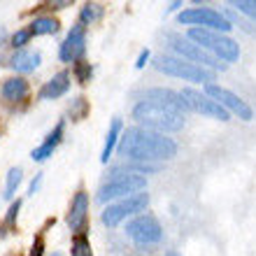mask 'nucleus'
<instances>
[{
  "instance_id": "nucleus-34",
  "label": "nucleus",
  "mask_w": 256,
  "mask_h": 256,
  "mask_svg": "<svg viewBox=\"0 0 256 256\" xmlns=\"http://www.w3.org/2000/svg\"><path fill=\"white\" fill-rule=\"evenodd\" d=\"M52 256H63V254H58V252H54V254H52Z\"/></svg>"
},
{
  "instance_id": "nucleus-28",
  "label": "nucleus",
  "mask_w": 256,
  "mask_h": 256,
  "mask_svg": "<svg viewBox=\"0 0 256 256\" xmlns=\"http://www.w3.org/2000/svg\"><path fill=\"white\" fill-rule=\"evenodd\" d=\"M19 210H21V200L12 202V208H10V212H7V216H5V224H14V219L19 216Z\"/></svg>"
},
{
  "instance_id": "nucleus-12",
  "label": "nucleus",
  "mask_w": 256,
  "mask_h": 256,
  "mask_svg": "<svg viewBox=\"0 0 256 256\" xmlns=\"http://www.w3.org/2000/svg\"><path fill=\"white\" fill-rule=\"evenodd\" d=\"M84 52H86V26L74 24V26L70 28L68 38L61 42L58 58H61L63 63H80Z\"/></svg>"
},
{
  "instance_id": "nucleus-24",
  "label": "nucleus",
  "mask_w": 256,
  "mask_h": 256,
  "mask_svg": "<svg viewBox=\"0 0 256 256\" xmlns=\"http://www.w3.org/2000/svg\"><path fill=\"white\" fill-rule=\"evenodd\" d=\"M91 74H94V68H91V63H86V61L74 63V77H77V82H80V84H86V82H91Z\"/></svg>"
},
{
  "instance_id": "nucleus-23",
  "label": "nucleus",
  "mask_w": 256,
  "mask_h": 256,
  "mask_svg": "<svg viewBox=\"0 0 256 256\" xmlns=\"http://www.w3.org/2000/svg\"><path fill=\"white\" fill-rule=\"evenodd\" d=\"M72 256H94L91 254V244H88V238L82 233L72 240Z\"/></svg>"
},
{
  "instance_id": "nucleus-13",
  "label": "nucleus",
  "mask_w": 256,
  "mask_h": 256,
  "mask_svg": "<svg viewBox=\"0 0 256 256\" xmlns=\"http://www.w3.org/2000/svg\"><path fill=\"white\" fill-rule=\"evenodd\" d=\"M142 100L156 102V105H163V108H170V110H175V112H180V114H184V116H186V112H189L184 98L177 94V91H172V88H163V86L147 88V91L142 94Z\"/></svg>"
},
{
  "instance_id": "nucleus-10",
  "label": "nucleus",
  "mask_w": 256,
  "mask_h": 256,
  "mask_svg": "<svg viewBox=\"0 0 256 256\" xmlns=\"http://www.w3.org/2000/svg\"><path fill=\"white\" fill-rule=\"evenodd\" d=\"M202 94L205 96H210L212 100H216L219 105H222L228 114H236V116H240L242 122H252L254 119V110L247 105V102L240 98L238 94H233L230 88H226V86H219V84H205V88H202Z\"/></svg>"
},
{
  "instance_id": "nucleus-5",
  "label": "nucleus",
  "mask_w": 256,
  "mask_h": 256,
  "mask_svg": "<svg viewBox=\"0 0 256 256\" xmlns=\"http://www.w3.org/2000/svg\"><path fill=\"white\" fill-rule=\"evenodd\" d=\"M154 68L168 77H177V80L191 82V84H212L216 77L208 68H200L196 63L184 61V58H177V56H158Z\"/></svg>"
},
{
  "instance_id": "nucleus-26",
  "label": "nucleus",
  "mask_w": 256,
  "mask_h": 256,
  "mask_svg": "<svg viewBox=\"0 0 256 256\" xmlns=\"http://www.w3.org/2000/svg\"><path fill=\"white\" fill-rule=\"evenodd\" d=\"M233 7H236L238 12L247 14L250 19L256 21V0H236V2H233Z\"/></svg>"
},
{
  "instance_id": "nucleus-9",
  "label": "nucleus",
  "mask_w": 256,
  "mask_h": 256,
  "mask_svg": "<svg viewBox=\"0 0 256 256\" xmlns=\"http://www.w3.org/2000/svg\"><path fill=\"white\" fill-rule=\"evenodd\" d=\"M126 236L138 247H152V244L161 242L163 228L154 214H138L126 224Z\"/></svg>"
},
{
  "instance_id": "nucleus-2",
  "label": "nucleus",
  "mask_w": 256,
  "mask_h": 256,
  "mask_svg": "<svg viewBox=\"0 0 256 256\" xmlns=\"http://www.w3.org/2000/svg\"><path fill=\"white\" fill-rule=\"evenodd\" d=\"M133 119L140 124V128H147V130H154V133H177L182 130L184 124H186V116L175 112L170 108H163V105H156V102H147L140 100L133 108Z\"/></svg>"
},
{
  "instance_id": "nucleus-8",
  "label": "nucleus",
  "mask_w": 256,
  "mask_h": 256,
  "mask_svg": "<svg viewBox=\"0 0 256 256\" xmlns=\"http://www.w3.org/2000/svg\"><path fill=\"white\" fill-rule=\"evenodd\" d=\"M170 49L177 54V58H184L189 63H196L200 68H208V70H226L222 61H216L214 56H210L202 47H198L196 42H191L189 38H182V35H170Z\"/></svg>"
},
{
  "instance_id": "nucleus-30",
  "label": "nucleus",
  "mask_w": 256,
  "mask_h": 256,
  "mask_svg": "<svg viewBox=\"0 0 256 256\" xmlns=\"http://www.w3.org/2000/svg\"><path fill=\"white\" fill-rule=\"evenodd\" d=\"M42 250H44V240H42V238H38V240H35V244H33V250H30V254H28V256H42Z\"/></svg>"
},
{
  "instance_id": "nucleus-4",
  "label": "nucleus",
  "mask_w": 256,
  "mask_h": 256,
  "mask_svg": "<svg viewBox=\"0 0 256 256\" xmlns=\"http://www.w3.org/2000/svg\"><path fill=\"white\" fill-rule=\"evenodd\" d=\"M144 189H147V177L144 175H138V172H133V170H128V168H116V170H112L110 182L102 184L100 191H98V202L128 198V196L140 194Z\"/></svg>"
},
{
  "instance_id": "nucleus-6",
  "label": "nucleus",
  "mask_w": 256,
  "mask_h": 256,
  "mask_svg": "<svg viewBox=\"0 0 256 256\" xmlns=\"http://www.w3.org/2000/svg\"><path fill=\"white\" fill-rule=\"evenodd\" d=\"M177 21L184 24V26L205 28V30H214V33H222V35H226L233 28V24L226 19V14L216 12L212 7H189V10H182Z\"/></svg>"
},
{
  "instance_id": "nucleus-17",
  "label": "nucleus",
  "mask_w": 256,
  "mask_h": 256,
  "mask_svg": "<svg viewBox=\"0 0 256 256\" xmlns=\"http://www.w3.org/2000/svg\"><path fill=\"white\" fill-rule=\"evenodd\" d=\"M42 56L40 52H30V49H19L14 52L12 58H10V66L16 70V72H33L35 68L40 66Z\"/></svg>"
},
{
  "instance_id": "nucleus-19",
  "label": "nucleus",
  "mask_w": 256,
  "mask_h": 256,
  "mask_svg": "<svg viewBox=\"0 0 256 256\" xmlns=\"http://www.w3.org/2000/svg\"><path fill=\"white\" fill-rule=\"evenodd\" d=\"M119 140H122V119L116 116V119H112V124H110L108 138H105V147H102V154H100V163H110V156H112V152H114Z\"/></svg>"
},
{
  "instance_id": "nucleus-15",
  "label": "nucleus",
  "mask_w": 256,
  "mask_h": 256,
  "mask_svg": "<svg viewBox=\"0 0 256 256\" xmlns=\"http://www.w3.org/2000/svg\"><path fill=\"white\" fill-rule=\"evenodd\" d=\"M63 133H66V122H58L54 126V130L47 135V140L42 142L40 147L33 149L30 158H33V161H47L49 156H54L56 147H58V144H61V140H63Z\"/></svg>"
},
{
  "instance_id": "nucleus-3",
  "label": "nucleus",
  "mask_w": 256,
  "mask_h": 256,
  "mask_svg": "<svg viewBox=\"0 0 256 256\" xmlns=\"http://www.w3.org/2000/svg\"><path fill=\"white\" fill-rule=\"evenodd\" d=\"M191 42H196L198 47H202L210 56H214L216 61L236 63L240 58V44L236 40H230L228 35L214 33V30H205V28H189L186 33Z\"/></svg>"
},
{
  "instance_id": "nucleus-33",
  "label": "nucleus",
  "mask_w": 256,
  "mask_h": 256,
  "mask_svg": "<svg viewBox=\"0 0 256 256\" xmlns=\"http://www.w3.org/2000/svg\"><path fill=\"white\" fill-rule=\"evenodd\" d=\"M166 256H182V254H180L177 250H170V252H166Z\"/></svg>"
},
{
  "instance_id": "nucleus-18",
  "label": "nucleus",
  "mask_w": 256,
  "mask_h": 256,
  "mask_svg": "<svg viewBox=\"0 0 256 256\" xmlns=\"http://www.w3.org/2000/svg\"><path fill=\"white\" fill-rule=\"evenodd\" d=\"M28 82L24 80V77H12V80H7L5 84H2V88H0V94H2V98L10 102H19L24 100L28 96Z\"/></svg>"
},
{
  "instance_id": "nucleus-1",
  "label": "nucleus",
  "mask_w": 256,
  "mask_h": 256,
  "mask_svg": "<svg viewBox=\"0 0 256 256\" xmlns=\"http://www.w3.org/2000/svg\"><path fill=\"white\" fill-rule=\"evenodd\" d=\"M119 152H122V156H126L128 161L133 163L170 161V158L177 156V142L161 133L133 126L122 135Z\"/></svg>"
},
{
  "instance_id": "nucleus-21",
  "label": "nucleus",
  "mask_w": 256,
  "mask_h": 256,
  "mask_svg": "<svg viewBox=\"0 0 256 256\" xmlns=\"http://www.w3.org/2000/svg\"><path fill=\"white\" fill-rule=\"evenodd\" d=\"M28 30H30V35H54L58 30V21L54 16H38Z\"/></svg>"
},
{
  "instance_id": "nucleus-20",
  "label": "nucleus",
  "mask_w": 256,
  "mask_h": 256,
  "mask_svg": "<svg viewBox=\"0 0 256 256\" xmlns=\"http://www.w3.org/2000/svg\"><path fill=\"white\" fill-rule=\"evenodd\" d=\"M102 14H105V7L100 2H86L80 12V24L82 26H91V24L102 19Z\"/></svg>"
},
{
  "instance_id": "nucleus-29",
  "label": "nucleus",
  "mask_w": 256,
  "mask_h": 256,
  "mask_svg": "<svg viewBox=\"0 0 256 256\" xmlns=\"http://www.w3.org/2000/svg\"><path fill=\"white\" fill-rule=\"evenodd\" d=\"M149 49H142L140 52V56H138V63H135V68H138V70H142V68L147 66V61H149Z\"/></svg>"
},
{
  "instance_id": "nucleus-27",
  "label": "nucleus",
  "mask_w": 256,
  "mask_h": 256,
  "mask_svg": "<svg viewBox=\"0 0 256 256\" xmlns=\"http://www.w3.org/2000/svg\"><path fill=\"white\" fill-rule=\"evenodd\" d=\"M72 105L74 108H70V114H72V119H80V116L86 112V100H84V98H77Z\"/></svg>"
},
{
  "instance_id": "nucleus-14",
  "label": "nucleus",
  "mask_w": 256,
  "mask_h": 256,
  "mask_svg": "<svg viewBox=\"0 0 256 256\" xmlns=\"http://www.w3.org/2000/svg\"><path fill=\"white\" fill-rule=\"evenodd\" d=\"M86 219H88V194L80 191L72 198V205H70V212H68V228L77 233V236H82L84 228H86Z\"/></svg>"
},
{
  "instance_id": "nucleus-11",
  "label": "nucleus",
  "mask_w": 256,
  "mask_h": 256,
  "mask_svg": "<svg viewBox=\"0 0 256 256\" xmlns=\"http://www.w3.org/2000/svg\"><path fill=\"white\" fill-rule=\"evenodd\" d=\"M180 96L184 98L186 108L191 112H198L202 116H210V119H216V122H228L230 114L219 105L216 100H212L210 96H205L202 91H196V88H184L180 91Z\"/></svg>"
},
{
  "instance_id": "nucleus-25",
  "label": "nucleus",
  "mask_w": 256,
  "mask_h": 256,
  "mask_svg": "<svg viewBox=\"0 0 256 256\" xmlns=\"http://www.w3.org/2000/svg\"><path fill=\"white\" fill-rule=\"evenodd\" d=\"M30 38H33V35H30V30H28V28H21V30H16V33L12 35L10 44H12V47L19 52V49H24L28 42H30Z\"/></svg>"
},
{
  "instance_id": "nucleus-31",
  "label": "nucleus",
  "mask_w": 256,
  "mask_h": 256,
  "mask_svg": "<svg viewBox=\"0 0 256 256\" xmlns=\"http://www.w3.org/2000/svg\"><path fill=\"white\" fill-rule=\"evenodd\" d=\"M40 184H42V175H40V172H38V175L33 177V182H30V186H28V194H30V196H35V191L40 189Z\"/></svg>"
},
{
  "instance_id": "nucleus-32",
  "label": "nucleus",
  "mask_w": 256,
  "mask_h": 256,
  "mask_svg": "<svg viewBox=\"0 0 256 256\" xmlns=\"http://www.w3.org/2000/svg\"><path fill=\"white\" fill-rule=\"evenodd\" d=\"M180 7H182V2H172V5H168V10H166V12H177V10H180Z\"/></svg>"
},
{
  "instance_id": "nucleus-16",
  "label": "nucleus",
  "mask_w": 256,
  "mask_h": 256,
  "mask_svg": "<svg viewBox=\"0 0 256 256\" xmlns=\"http://www.w3.org/2000/svg\"><path fill=\"white\" fill-rule=\"evenodd\" d=\"M68 88H70V72H56L52 80L40 88V98L42 100H56V98H61V96L68 94Z\"/></svg>"
},
{
  "instance_id": "nucleus-7",
  "label": "nucleus",
  "mask_w": 256,
  "mask_h": 256,
  "mask_svg": "<svg viewBox=\"0 0 256 256\" xmlns=\"http://www.w3.org/2000/svg\"><path fill=\"white\" fill-rule=\"evenodd\" d=\"M147 208H149V194H144V191L133 194V196H128V198L116 200V202H110L108 208L102 210V224L110 226V228H114V226H119L128 216L142 214Z\"/></svg>"
},
{
  "instance_id": "nucleus-22",
  "label": "nucleus",
  "mask_w": 256,
  "mask_h": 256,
  "mask_svg": "<svg viewBox=\"0 0 256 256\" xmlns=\"http://www.w3.org/2000/svg\"><path fill=\"white\" fill-rule=\"evenodd\" d=\"M21 180H24V170L21 168H12L7 172V180H5V198H14L16 189L21 186Z\"/></svg>"
}]
</instances>
